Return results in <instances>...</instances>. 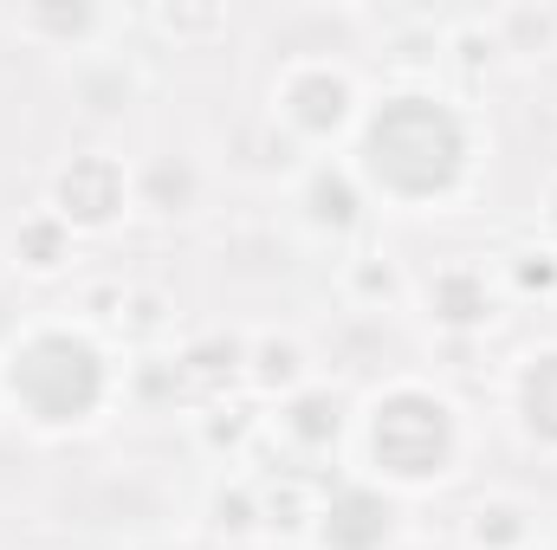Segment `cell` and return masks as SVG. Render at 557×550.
Segmentation results:
<instances>
[{
	"mask_svg": "<svg viewBox=\"0 0 557 550\" xmlns=\"http://www.w3.org/2000/svg\"><path fill=\"white\" fill-rule=\"evenodd\" d=\"M357 168L389 201H441L467 175V124H460L454 104H441L428 91L383 98L363 124Z\"/></svg>",
	"mask_w": 557,
	"mask_h": 550,
	"instance_id": "cell-1",
	"label": "cell"
},
{
	"mask_svg": "<svg viewBox=\"0 0 557 550\" xmlns=\"http://www.w3.org/2000/svg\"><path fill=\"white\" fill-rule=\"evenodd\" d=\"M104 350L78 330H33L13 357H7V396L20 402L26 421L39 427H72L91 421L104 402Z\"/></svg>",
	"mask_w": 557,
	"mask_h": 550,
	"instance_id": "cell-2",
	"label": "cell"
},
{
	"mask_svg": "<svg viewBox=\"0 0 557 550\" xmlns=\"http://www.w3.org/2000/svg\"><path fill=\"white\" fill-rule=\"evenodd\" d=\"M454 447H460L454 409L428 389H396L370 414V453L389 479H409V486L441 479L454 466Z\"/></svg>",
	"mask_w": 557,
	"mask_h": 550,
	"instance_id": "cell-3",
	"label": "cell"
},
{
	"mask_svg": "<svg viewBox=\"0 0 557 550\" xmlns=\"http://www.w3.org/2000/svg\"><path fill=\"white\" fill-rule=\"evenodd\" d=\"M117 208H124V168L111 155H78L59 175V214L72 227H104L117 221Z\"/></svg>",
	"mask_w": 557,
	"mask_h": 550,
	"instance_id": "cell-4",
	"label": "cell"
},
{
	"mask_svg": "<svg viewBox=\"0 0 557 550\" xmlns=\"http://www.w3.org/2000/svg\"><path fill=\"white\" fill-rule=\"evenodd\" d=\"M396 532V512L383 492L370 486H344L331 505H324V545L331 550H383Z\"/></svg>",
	"mask_w": 557,
	"mask_h": 550,
	"instance_id": "cell-5",
	"label": "cell"
},
{
	"mask_svg": "<svg viewBox=\"0 0 557 550\" xmlns=\"http://www.w3.org/2000/svg\"><path fill=\"white\" fill-rule=\"evenodd\" d=\"M278 104H285V117H292L298 130L324 137V130H337V124L350 117V85H344V72H331V65H305V72L285 78Z\"/></svg>",
	"mask_w": 557,
	"mask_h": 550,
	"instance_id": "cell-6",
	"label": "cell"
},
{
	"mask_svg": "<svg viewBox=\"0 0 557 550\" xmlns=\"http://www.w3.org/2000/svg\"><path fill=\"white\" fill-rule=\"evenodd\" d=\"M428 311H434L441 324H486V317H493V291H486L480 273L454 266V273H441L428 285Z\"/></svg>",
	"mask_w": 557,
	"mask_h": 550,
	"instance_id": "cell-7",
	"label": "cell"
},
{
	"mask_svg": "<svg viewBox=\"0 0 557 550\" xmlns=\"http://www.w3.org/2000/svg\"><path fill=\"white\" fill-rule=\"evenodd\" d=\"M519 414H525V427L539 440L557 447V350L525 363V376H519Z\"/></svg>",
	"mask_w": 557,
	"mask_h": 550,
	"instance_id": "cell-8",
	"label": "cell"
},
{
	"mask_svg": "<svg viewBox=\"0 0 557 550\" xmlns=\"http://www.w3.org/2000/svg\"><path fill=\"white\" fill-rule=\"evenodd\" d=\"M285 427L305 440V447H324V440H337V427H344V402L337 396H298L292 402V414H285Z\"/></svg>",
	"mask_w": 557,
	"mask_h": 550,
	"instance_id": "cell-9",
	"label": "cell"
},
{
	"mask_svg": "<svg viewBox=\"0 0 557 550\" xmlns=\"http://www.w3.org/2000/svg\"><path fill=\"white\" fill-rule=\"evenodd\" d=\"M357 188H350V175H311V221L318 227H331V234H344L350 221H357Z\"/></svg>",
	"mask_w": 557,
	"mask_h": 550,
	"instance_id": "cell-10",
	"label": "cell"
},
{
	"mask_svg": "<svg viewBox=\"0 0 557 550\" xmlns=\"http://www.w3.org/2000/svg\"><path fill=\"white\" fill-rule=\"evenodd\" d=\"M26 247H33V260H26V266H39V273H46V266H59V234H52V227H26Z\"/></svg>",
	"mask_w": 557,
	"mask_h": 550,
	"instance_id": "cell-11",
	"label": "cell"
},
{
	"mask_svg": "<svg viewBox=\"0 0 557 550\" xmlns=\"http://www.w3.org/2000/svg\"><path fill=\"white\" fill-rule=\"evenodd\" d=\"M552 227H557V195H552Z\"/></svg>",
	"mask_w": 557,
	"mask_h": 550,
	"instance_id": "cell-12",
	"label": "cell"
}]
</instances>
